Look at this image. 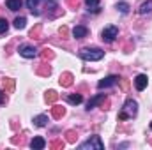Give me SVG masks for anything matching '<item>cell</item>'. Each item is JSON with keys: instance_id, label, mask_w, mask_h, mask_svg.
<instances>
[{"instance_id": "cell-1", "label": "cell", "mask_w": 152, "mask_h": 150, "mask_svg": "<svg viewBox=\"0 0 152 150\" xmlns=\"http://www.w3.org/2000/svg\"><path fill=\"white\" fill-rule=\"evenodd\" d=\"M80 57L87 62H97L104 57V51L99 48H83V50H80Z\"/></svg>"}, {"instance_id": "cell-2", "label": "cell", "mask_w": 152, "mask_h": 150, "mask_svg": "<svg viewBox=\"0 0 152 150\" xmlns=\"http://www.w3.org/2000/svg\"><path fill=\"white\" fill-rule=\"evenodd\" d=\"M136 113H138V103L133 101V99H127L126 104H124V108H122V111L118 113V118L120 120H127V118L136 117Z\"/></svg>"}, {"instance_id": "cell-3", "label": "cell", "mask_w": 152, "mask_h": 150, "mask_svg": "<svg viewBox=\"0 0 152 150\" xmlns=\"http://www.w3.org/2000/svg\"><path fill=\"white\" fill-rule=\"evenodd\" d=\"M80 149L81 150H92V149H96V150H103L104 149V143L101 141V136H90V140H87V141H83L81 145H80Z\"/></svg>"}, {"instance_id": "cell-4", "label": "cell", "mask_w": 152, "mask_h": 150, "mask_svg": "<svg viewBox=\"0 0 152 150\" xmlns=\"http://www.w3.org/2000/svg\"><path fill=\"white\" fill-rule=\"evenodd\" d=\"M117 36H118V28L117 27H106L104 30H103V34H101V37H103V41L104 42H113L115 39H117Z\"/></svg>"}, {"instance_id": "cell-5", "label": "cell", "mask_w": 152, "mask_h": 150, "mask_svg": "<svg viewBox=\"0 0 152 150\" xmlns=\"http://www.w3.org/2000/svg\"><path fill=\"white\" fill-rule=\"evenodd\" d=\"M20 55L21 57H25V58H34V57H37V50L34 48V46H28V44H23V46H20Z\"/></svg>"}, {"instance_id": "cell-6", "label": "cell", "mask_w": 152, "mask_h": 150, "mask_svg": "<svg viewBox=\"0 0 152 150\" xmlns=\"http://www.w3.org/2000/svg\"><path fill=\"white\" fill-rule=\"evenodd\" d=\"M118 79H120V78H118V76H108V78H104V79H101V81H99V83H97V87H99V88H110V87H113V85H117V83H118Z\"/></svg>"}, {"instance_id": "cell-7", "label": "cell", "mask_w": 152, "mask_h": 150, "mask_svg": "<svg viewBox=\"0 0 152 150\" xmlns=\"http://www.w3.org/2000/svg\"><path fill=\"white\" fill-rule=\"evenodd\" d=\"M147 83H149V78L145 74H138L134 78V87H136V90H140V92L147 87Z\"/></svg>"}, {"instance_id": "cell-8", "label": "cell", "mask_w": 152, "mask_h": 150, "mask_svg": "<svg viewBox=\"0 0 152 150\" xmlns=\"http://www.w3.org/2000/svg\"><path fill=\"white\" fill-rule=\"evenodd\" d=\"M103 101H104V94H97V95H94V97L87 103V110L90 111L92 108H96V106H97V104H101Z\"/></svg>"}, {"instance_id": "cell-9", "label": "cell", "mask_w": 152, "mask_h": 150, "mask_svg": "<svg viewBox=\"0 0 152 150\" xmlns=\"http://www.w3.org/2000/svg\"><path fill=\"white\" fill-rule=\"evenodd\" d=\"M87 34H88V30H87V27H83V25H78V27L73 28V36H75L76 39L87 37Z\"/></svg>"}, {"instance_id": "cell-10", "label": "cell", "mask_w": 152, "mask_h": 150, "mask_svg": "<svg viewBox=\"0 0 152 150\" xmlns=\"http://www.w3.org/2000/svg\"><path fill=\"white\" fill-rule=\"evenodd\" d=\"M5 5H7V9H9V11H14V12H16V11H20V9H21L23 2H21V0H7V2H5Z\"/></svg>"}, {"instance_id": "cell-11", "label": "cell", "mask_w": 152, "mask_h": 150, "mask_svg": "<svg viewBox=\"0 0 152 150\" xmlns=\"http://www.w3.org/2000/svg\"><path fill=\"white\" fill-rule=\"evenodd\" d=\"M30 147H32V149L34 150H41V149H44V147H46V141H44V140H42V138H34V140H32V141H30Z\"/></svg>"}, {"instance_id": "cell-12", "label": "cell", "mask_w": 152, "mask_h": 150, "mask_svg": "<svg viewBox=\"0 0 152 150\" xmlns=\"http://www.w3.org/2000/svg\"><path fill=\"white\" fill-rule=\"evenodd\" d=\"M85 4H87V7H88L90 12H99V11H101L99 0H85Z\"/></svg>"}, {"instance_id": "cell-13", "label": "cell", "mask_w": 152, "mask_h": 150, "mask_svg": "<svg viewBox=\"0 0 152 150\" xmlns=\"http://www.w3.org/2000/svg\"><path fill=\"white\" fill-rule=\"evenodd\" d=\"M138 12H140V14H149V12H152V0H147V2H143V4L140 5Z\"/></svg>"}, {"instance_id": "cell-14", "label": "cell", "mask_w": 152, "mask_h": 150, "mask_svg": "<svg viewBox=\"0 0 152 150\" xmlns=\"http://www.w3.org/2000/svg\"><path fill=\"white\" fill-rule=\"evenodd\" d=\"M34 124H36L37 127H44V125L48 124V117H46V115H39V117L34 118Z\"/></svg>"}, {"instance_id": "cell-15", "label": "cell", "mask_w": 152, "mask_h": 150, "mask_svg": "<svg viewBox=\"0 0 152 150\" xmlns=\"http://www.w3.org/2000/svg\"><path fill=\"white\" fill-rule=\"evenodd\" d=\"M25 25H27V20H25L23 16H18V18L14 20V27H16L18 30H21V28H25Z\"/></svg>"}, {"instance_id": "cell-16", "label": "cell", "mask_w": 152, "mask_h": 150, "mask_svg": "<svg viewBox=\"0 0 152 150\" xmlns=\"http://www.w3.org/2000/svg\"><path fill=\"white\" fill-rule=\"evenodd\" d=\"M67 101H69L71 104H80V103L83 101V97H81L80 94H71V95H67Z\"/></svg>"}, {"instance_id": "cell-17", "label": "cell", "mask_w": 152, "mask_h": 150, "mask_svg": "<svg viewBox=\"0 0 152 150\" xmlns=\"http://www.w3.org/2000/svg\"><path fill=\"white\" fill-rule=\"evenodd\" d=\"M37 4H39V0H27V7L34 12V14H39V11H37Z\"/></svg>"}, {"instance_id": "cell-18", "label": "cell", "mask_w": 152, "mask_h": 150, "mask_svg": "<svg viewBox=\"0 0 152 150\" xmlns=\"http://www.w3.org/2000/svg\"><path fill=\"white\" fill-rule=\"evenodd\" d=\"M117 9H118L122 14H127V12H129V4H126V2H118V4H117Z\"/></svg>"}, {"instance_id": "cell-19", "label": "cell", "mask_w": 152, "mask_h": 150, "mask_svg": "<svg viewBox=\"0 0 152 150\" xmlns=\"http://www.w3.org/2000/svg\"><path fill=\"white\" fill-rule=\"evenodd\" d=\"M9 30V21L7 20H4V18H0V36L2 34H5Z\"/></svg>"}, {"instance_id": "cell-20", "label": "cell", "mask_w": 152, "mask_h": 150, "mask_svg": "<svg viewBox=\"0 0 152 150\" xmlns=\"http://www.w3.org/2000/svg\"><path fill=\"white\" fill-rule=\"evenodd\" d=\"M2 103H4V92L0 90V104H2Z\"/></svg>"}, {"instance_id": "cell-21", "label": "cell", "mask_w": 152, "mask_h": 150, "mask_svg": "<svg viewBox=\"0 0 152 150\" xmlns=\"http://www.w3.org/2000/svg\"><path fill=\"white\" fill-rule=\"evenodd\" d=\"M151 129H152V122H151Z\"/></svg>"}]
</instances>
